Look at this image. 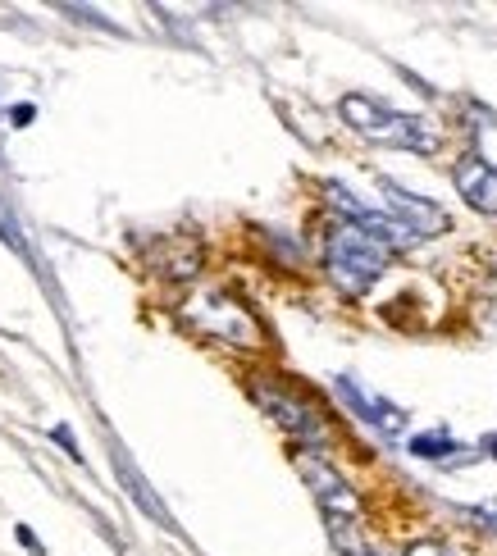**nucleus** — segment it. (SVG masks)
Listing matches in <instances>:
<instances>
[{
  "label": "nucleus",
  "mask_w": 497,
  "mask_h": 556,
  "mask_svg": "<svg viewBox=\"0 0 497 556\" xmlns=\"http://www.w3.org/2000/svg\"><path fill=\"white\" fill-rule=\"evenodd\" d=\"M338 110H342V119H347L356 133L370 137V142H379V146L420 151V155H429L438 146V137L429 133V124L420 119V114H402V110H393V105L370 101V96H361V92L342 96Z\"/></svg>",
  "instance_id": "1"
},
{
  "label": "nucleus",
  "mask_w": 497,
  "mask_h": 556,
  "mask_svg": "<svg viewBox=\"0 0 497 556\" xmlns=\"http://www.w3.org/2000/svg\"><path fill=\"white\" fill-rule=\"evenodd\" d=\"M393 260V247H384L379 237H370L365 228L342 224L329 233V251H324V265H329L333 283L342 292H365L374 278L388 269Z\"/></svg>",
  "instance_id": "2"
},
{
  "label": "nucleus",
  "mask_w": 497,
  "mask_h": 556,
  "mask_svg": "<svg viewBox=\"0 0 497 556\" xmlns=\"http://www.w3.org/2000/svg\"><path fill=\"white\" fill-rule=\"evenodd\" d=\"M297 465H301V474H306V484H311L329 529L338 534V543L352 547V529H356V520H361V502H356V493L347 488V479H342L333 465H324L320 456H301Z\"/></svg>",
  "instance_id": "3"
},
{
  "label": "nucleus",
  "mask_w": 497,
  "mask_h": 556,
  "mask_svg": "<svg viewBox=\"0 0 497 556\" xmlns=\"http://www.w3.org/2000/svg\"><path fill=\"white\" fill-rule=\"evenodd\" d=\"M329 201L342 210V215H352V224L356 228H365L370 237H379L384 247H393V251H402V247H411L415 242V233L406 224H397L393 215H384V210H370L365 201H356L347 187H338V183H329Z\"/></svg>",
  "instance_id": "4"
},
{
  "label": "nucleus",
  "mask_w": 497,
  "mask_h": 556,
  "mask_svg": "<svg viewBox=\"0 0 497 556\" xmlns=\"http://www.w3.org/2000/svg\"><path fill=\"white\" fill-rule=\"evenodd\" d=\"M384 192H388V215H393L397 224L411 228L415 237H434V233L447 228L443 206H434V201H425V196H415V192H406V187L388 183V178H384Z\"/></svg>",
  "instance_id": "5"
},
{
  "label": "nucleus",
  "mask_w": 497,
  "mask_h": 556,
  "mask_svg": "<svg viewBox=\"0 0 497 556\" xmlns=\"http://www.w3.org/2000/svg\"><path fill=\"white\" fill-rule=\"evenodd\" d=\"M256 402L265 406V411L274 415V420L283 424L288 433H297L301 443H324V429H320V420H315V411L311 406H301V402H292V397H283L279 388H265V383H256Z\"/></svg>",
  "instance_id": "6"
},
{
  "label": "nucleus",
  "mask_w": 497,
  "mask_h": 556,
  "mask_svg": "<svg viewBox=\"0 0 497 556\" xmlns=\"http://www.w3.org/2000/svg\"><path fill=\"white\" fill-rule=\"evenodd\" d=\"M452 178H456V192L466 196L479 215H497V169L488 165V160L466 155V160L452 169Z\"/></svg>",
  "instance_id": "7"
},
{
  "label": "nucleus",
  "mask_w": 497,
  "mask_h": 556,
  "mask_svg": "<svg viewBox=\"0 0 497 556\" xmlns=\"http://www.w3.org/2000/svg\"><path fill=\"white\" fill-rule=\"evenodd\" d=\"M338 392L347 397V406H352V411L361 415V420H370V424H374V429H384V433H402V429H406V415L397 411L393 402H384V397H374V392H365L361 383H356V379H347V374L338 379Z\"/></svg>",
  "instance_id": "8"
},
{
  "label": "nucleus",
  "mask_w": 497,
  "mask_h": 556,
  "mask_svg": "<svg viewBox=\"0 0 497 556\" xmlns=\"http://www.w3.org/2000/svg\"><path fill=\"white\" fill-rule=\"evenodd\" d=\"M411 452H415V456H429V461H438V456L456 452V443L447 438V433H420V438H411Z\"/></svg>",
  "instance_id": "9"
},
{
  "label": "nucleus",
  "mask_w": 497,
  "mask_h": 556,
  "mask_svg": "<svg viewBox=\"0 0 497 556\" xmlns=\"http://www.w3.org/2000/svg\"><path fill=\"white\" fill-rule=\"evenodd\" d=\"M402 556H452V552L443 543H434V538H425V543H411Z\"/></svg>",
  "instance_id": "10"
},
{
  "label": "nucleus",
  "mask_w": 497,
  "mask_h": 556,
  "mask_svg": "<svg viewBox=\"0 0 497 556\" xmlns=\"http://www.w3.org/2000/svg\"><path fill=\"white\" fill-rule=\"evenodd\" d=\"M19 538H23V547H32V552L42 556V543H37V538H32V529H23V525H19Z\"/></svg>",
  "instance_id": "11"
},
{
  "label": "nucleus",
  "mask_w": 497,
  "mask_h": 556,
  "mask_svg": "<svg viewBox=\"0 0 497 556\" xmlns=\"http://www.w3.org/2000/svg\"><path fill=\"white\" fill-rule=\"evenodd\" d=\"M28 119H32V105H14V124H28Z\"/></svg>",
  "instance_id": "12"
},
{
  "label": "nucleus",
  "mask_w": 497,
  "mask_h": 556,
  "mask_svg": "<svg viewBox=\"0 0 497 556\" xmlns=\"http://www.w3.org/2000/svg\"><path fill=\"white\" fill-rule=\"evenodd\" d=\"M365 556H379V552H365Z\"/></svg>",
  "instance_id": "13"
}]
</instances>
